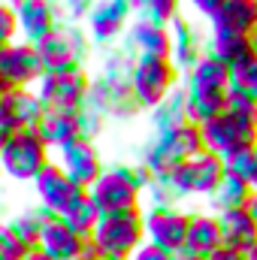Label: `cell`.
<instances>
[{"label": "cell", "instance_id": "1", "mask_svg": "<svg viewBox=\"0 0 257 260\" xmlns=\"http://www.w3.org/2000/svg\"><path fill=\"white\" fill-rule=\"evenodd\" d=\"M200 133H203L206 151L218 157H230L242 148H257V100L227 91L224 112L206 121Z\"/></svg>", "mask_w": 257, "mask_h": 260}, {"label": "cell", "instance_id": "2", "mask_svg": "<svg viewBox=\"0 0 257 260\" xmlns=\"http://www.w3.org/2000/svg\"><path fill=\"white\" fill-rule=\"evenodd\" d=\"M148 179H151V173L139 160L136 164H112L88 188V197L94 200L100 215L142 209V194L148 188Z\"/></svg>", "mask_w": 257, "mask_h": 260}, {"label": "cell", "instance_id": "3", "mask_svg": "<svg viewBox=\"0 0 257 260\" xmlns=\"http://www.w3.org/2000/svg\"><path fill=\"white\" fill-rule=\"evenodd\" d=\"M142 242H145L142 209H130V212L100 215L88 239V251L97 260H130Z\"/></svg>", "mask_w": 257, "mask_h": 260}, {"label": "cell", "instance_id": "4", "mask_svg": "<svg viewBox=\"0 0 257 260\" xmlns=\"http://www.w3.org/2000/svg\"><path fill=\"white\" fill-rule=\"evenodd\" d=\"M203 151H206V145H203L200 127L191 124V121H185V124H179V127L154 133V136L145 142L139 164H142L151 176H160V173H173L176 167L188 164L191 157L203 154Z\"/></svg>", "mask_w": 257, "mask_h": 260}, {"label": "cell", "instance_id": "5", "mask_svg": "<svg viewBox=\"0 0 257 260\" xmlns=\"http://www.w3.org/2000/svg\"><path fill=\"white\" fill-rule=\"evenodd\" d=\"M52 148L40 139L37 130H18L9 133L0 148V173L12 182H30L52 164Z\"/></svg>", "mask_w": 257, "mask_h": 260}, {"label": "cell", "instance_id": "6", "mask_svg": "<svg viewBox=\"0 0 257 260\" xmlns=\"http://www.w3.org/2000/svg\"><path fill=\"white\" fill-rule=\"evenodd\" d=\"M40 61L46 73H67V70H85V61L91 55V40L85 34V27L61 21L49 37H43L37 43Z\"/></svg>", "mask_w": 257, "mask_h": 260}, {"label": "cell", "instance_id": "7", "mask_svg": "<svg viewBox=\"0 0 257 260\" xmlns=\"http://www.w3.org/2000/svg\"><path fill=\"white\" fill-rule=\"evenodd\" d=\"M182 85V73L170 58H136L130 73V91L142 112L160 106Z\"/></svg>", "mask_w": 257, "mask_h": 260}, {"label": "cell", "instance_id": "8", "mask_svg": "<svg viewBox=\"0 0 257 260\" xmlns=\"http://www.w3.org/2000/svg\"><path fill=\"white\" fill-rule=\"evenodd\" d=\"M142 227H145L148 245H154L167 254H182L185 236L191 227V212H185L182 206H145Z\"/></svg>", "mask_w": 257, "mask_h": 260}, {"label": "cell", "instance_id": "9", "mask_svg": "<svg viewBox=\"0 0 257 260\" xmlns=\"http://www.w3.org/2000/svg\"><path fill=\"white\" fill-rule=\"evenodd\" d=\"M43 109L52 112H79L91 91V76L85 70H67V73H46L40 85L34 88Z\"/></svg>", "mask_w": 257, "mask_h": 260}, {"label": "cell", "instance_id": "10", "mask_svg": "<svg viewBox=\"0 0 257 260\" xmlns=\"http://www.w3.org/2000/svg\"><path fill=\"white\" fill-rule=\"evenodd\" d=\"M85 106H91L97 115H103L106 121H130L136 115H142L139 103L133 100L130 82H112L106 76H91V91Z\"/></svg>", "mask_w": 257, "mask_h": 260}, {"label": "cell", "instance_id": "11", "mask_svg": "<svg viewBox=\"0 0 257 260\" xmlns=\"http://www.w3.org/2000/svg\"><path fill=\"white\" fill-rule=\"evenodd\" d=\"M34 191H37V203H40L43 209H49L52 215H58V218L70 215V212L88 197V191L79 188L55 160L34 179Z\"/></svg>", "mask_w": 257, "mask_h": 260}, {"label": "cell", "instance_id": "12", "mask_svg": "<svg viewBox=\"0 0 257 260\" xmlns=\"http://www.w3.org/2000/svg\"><path fill=\"white\" fill-rule=\"evenodd\" d=\"M133 6L127 0H97L85 15V34L91 46H112L118 43L130 27Z\"/></svg>", "mask_w": 257, "mask_h": 260}, {"label": "cell", "instance_id": "13", "mask_svg": "<svg viewBox=\"0 0 257 260\" xmlns=\"http://www.w3.org/2000/svg\"><path fill=\"white\" fill-rule=\"evenodd\" d=\"M0 76H3L6 88H37L40 79L46 76L37 46L24 43V40L3 46L0 49Z\"/></svg>", "mask_w": 257, "mask_h": 260}, {"label": "cell", "instance_id": "14", "mask_svg": "<svg viewBox=\"0 0 257 260\" xmlns=\"http://www.w3.org/2000/svg\"><path fill=\"white\" fill-rule=\"evenodd\" d=\"M173 179L176 185L182 188L185 197H212V191L218 188V182L224 179V157L212 154V151H203L191 157L188 164L176 167L173 170Z\"/></svg>", "mask_w": 257, "mask_h": 260}, {"label": "cell", "instance_id": "15", "mask_svg": "<svg viewBox=\"0 0 257 260\" xmlns=\"http://www.w3.org/2000/svg\"><path fill=\"white\" fill-rule=\"evenodd\" d=\"M61 170H64L67 176L79 185V188H91L100 176H103V157H100V148H97V142H91V139H76V142H70L64 148H58V160H55Z\"/></svg>", "mask_w": 257, "mask_h": 260}, {"label": "cell", "instance_id": "16", "mask_svg": "<svg viewBox=\"0 0 257 260\" xmlns=\"http://www.w3.org/2000/svg\"><path fill=\"white\" fill-rule=\"evenodd\" d=\"M43 112L46 109H43L34 88H9L0 97V127H3V133L37 130Z\"/></svg>", "mask_w": 257, "mask_h": 260}, {"label": "cell", "instance_id": "17", "mask_svg": "<svg viewBox=\"0 0 257 260\" xmlns=\"http://www.w3.org/2000/svg\"><path fill=\"white\" fill-rule=\"evenodd\" d=\"M15 18H18V37L34 46L64 21L58 0H24L15 6Z\"/></svg>", "mask_w": 257, "mask_h": 260}, {"label": "cell", "instance_id": "18", "mask_svg": "<svg viewBox=\"0 0 257 260\" xmlns=\"http://www.w3.org/2000/svg\"><path fill=\"white\" fill-rule=\"evenodd\" d=\"M182 88L188 97H227L230 67H224L212 55H203L188 73H182Z\"/></svg>", "mask_w": 257, "mask_h": 260}, {"label": "cell", "instance_id": "19", "mask_svg": "<svg viewBox=\"0 0 257 260\" xmlns=\"http://www.w3.org/2000/svg\"><path fill=\"white\" fill-rule=\"evenodd\" d=\"M170 61L179 67V73H188L206 55V34L194 24L188 15H179L170 21Z\"/></svg>", "mask_w": 257, "mask_h": 260}, {"label": "cell", "instance_id": "20", "mask_svg": "<svg viewBox=\"0 0 257 260\" xmlns=\"http://www.w3.org/2000/svg\"><path fill=\"white\" fill-rule=\"evenodd\" d=\"M85 248H88V242H85L82 236H76V233L67 227L64 218L49 215V218L43 221L37 251H43L49 260H76Z\"/></svg>", "mask_w": 257, "mask_h": 260}, {"label": "cell", "instance_id": "21", "mask_svg": "<svg viewBox=\"0 0 257 260\" xmlns=\"http://www.w3.org/2000/svg\"><path fill=\"white\" fill-rule=\"evenodd\" d=\"M124 46L136 58H170L173 46H170V27L148 21V18H136L124 34Z\"/></svg>", "mask_w": 257, "mask_h": 260}, {"label": "cell", "instance_id": "22", "mask_svg": "<svg viewBox=\"0 0 257 260\" xmlns=\"http://www.w3.org/2000/svg\"><path fill=\"white\" fill-rule=\"evenodd\" d=\"M218 218V230H221V248L239 251V254H251L257 245V224L248 209H233V212H221Z\"/></svg>", "mask_w": 257, "mask_h": 260}, {"label": "cell", "instance_id": "23", "mask_svg": "<svg viewBox=\"0 0 257 260\" xmlns=\"http://www.w3.org/2000/svg\"><path fill=\"white\" fill-rule=\"evenodd\" d=\"M209 30L215 34H236L251 37L257 30V6L254 0H224L218 15L209 21Z\"/></svg>", "mask_w": 257, "mask_h": 260}, {"label": "cell", "instance_id": "24", "mask_svg": "<svg viewBox=\"0 0 257 260\" xmlns=\"http://www.w3.org/2000/svg\"><path fill=\"white\" fill-rule=\"evenodd\" d=\"M221 248V230H218V218L212 212L206 215H191V227H188V236H185V254L209 260L215 251Z\"/></svg>", "mask_w": 257, "mask_h": 260}, {"label": "cell", "instance_id": "25", "mask_svg": "<svg viewBox=\"0 0 257 260\" xmlns=\"http://www.w3.org/2000/svg\"><path fill=\"white\" fill-rule=\"evenodd\" d=\"M37 133H40V139L49 148L58 151V148H64L70 142L82 139V133H79V112H52V109H46L40 124H37Z\"/></svg>", "mask_w": 257, "mask_h": 260}, {"label": "cell", "instance_id": "26", "mask_svg": "<svg viewBox=\"0 0 257 260\" xmlns=\"http://www.w3.org/2000/svg\"><path fill=\"white\" fill-rule=\"evenodd\" d=\"M206 55L218 58L224 67H239L242 61L254 58L251 55V40L248 37H236V34H215L209 30L206 34Z\"/></svg>", "mask_w": 257, "mask_h": 260}, {"label": "cell", "instance_id": "27", "mask_svg": "<svg viewBox=\"0 0 257 260\" xmlns=\"http://www.w3.org/2000/svg\"><path fill=\"white\" fill-rule=\"evenodd\" d=\"M251 197H254L251 185H245V182H239L233 176H224L218 182V188L212 191V197H209V209H212V215L233 212V209H248Z\"/></svg>", "mask_w": 257, "mask_h": 260}, {"label": "cell", "instance_id": "28", "mask_svg": "<svg viewBox=\"0 0 257 260\" xmlns=\"http://www.w3.org/2000/svg\"><path fill=\"white\" fill-rule=\"evenodd\" d=\"M148 121H151L154 133L170 130V127H179V124L188 121V115H185V91H182V85H179V88L160 103V106H154V109L148 112Z\"/></svg>", "mask_w": 257, "mask_h": 260}, {"label": "cell", "instance_id": "29", "mask_svg": "<svg viewBox=\"0 0 257 260\" xmlns=\"http://www.w3.org/2000/svg\"><path fill=\"white\" fill-rule=\"evenodd\" d=\"M145 206H182L188 197L182 194V188L176 185L173 173H160V176H151L148 179V188H145Z\"/></svg>", "mask_w": 257, "mask_h": 260}, {"label": "cell", "instance_id": "30", "mask_svg": "<svg viewBox=\"0 0 257 260\" xmlns=\"http://www.w3.org/2000/svg\"><path fill=\"white\" fill-rule=\"evenodd\" d=\"M67 227L76 233V236H82L85 242L91 239V233H94V227H97V221H100V212H97V206H94V200L91 197H85L70 215H64Z\"/></svg>", "mask_w": 257, "mask_h": 260}, {"label": "cell", "instance_id": "31", "mask_svg": "<svg viewBox=\"0 0 257 260\" xmlns=\"http://www.w3.org/2000/svg\"><path fill=\"white\" fill-rule=\"evenodd\" d=\"M224 176H233L245 185L254 188V179H257V148H242L230 157H224Z\"/></svg>", "mask_w": 257, "mask_h": 260}, {"label": "cell", "instance_id": "32", "mask_svg": "<svg viewBox=\"0 0 257 260\" xmlns=\"http://www.w3.org/2000/svg\"><path fill=\"white\" fill-rule=\"evenodd\" d=\"M230 94L257 100V58H248L230 70Z\"/></svg>", "mask_w": 257, "mask_h": 260}, {"label": "cell", "instance_id": "33", "mask_svg": "<svg viewBox=\"0 0 257 260\" xmlns=\"http://www.w3.org/2000/svg\"><path fill=\"white\" fill-rule=\"evenodd\" d=\"M179 15H182V0H142V9H139V18H148L167 27Z\"/></svg>", "mask_w": 257, "mask_h": 260}, {"label": "cell", "instance_id": "34", "mask_svg": "<svg viewBox=\"0 0 257 260\" xmlns=\"http://www.w3.org/2000/svg\"><path fill=\"white\" fill-rule=\"evenodd\" d=\"M103 127H106V118H103V115H97L91 106H82V109H79V133H82V139L97 142L100 133H103Z\"/></svg>", "mask_w": 257, "mask_h": 260}, {"label": "cell", "instance_id": "35", "mask_svg": "<svg viewBox=\"0 0 257 260\" xmlns=\"http://www.w3.org/2000/svg\"><path fill=\"white\" fill-rule=\"evenodd\" d=\"M27 254H30V248L15 233H9L6 227H0V260H24Z\"/></svg>", "mask_w": 257, "mask_h": 260}, {"label": "cell", "instance_id": "36", "mask_svg": "<svg viewBox=\"0 0 257 260\" xmlns=\"http://www.w3.org/2000/svg\"><path fill=\"white\" fill-rule=\"evenodd\" d=\"M18 40V18H15V6L0 3V49Z\"/></svg>", "mask_w": 257, "mask_h": 260}, {"label": "cell", "instance_id": "37", "mask_svg": "<svg viewBox=\"0 0 257 260\" xmlns=\"http://www.w3.org/2000/svg\"><path fill=\"white\" fill-rule=\"evenodd\" d=\"M58 3H61V18L79 24V21H85V15L91 12V6L97 0H58Z\"/></svg>", "mask_w": 257, "mask_h": 260}, {"label": "cell", "instance_id": "38", "mask_svg": "<svg viewBox=\"0 0 257 260\" xmlns=\"http://www.w3.org/2000/svg\"><path fill=\"white\" fill-rule=\"evenodd\" d=\"M191 3V9L200 15V18H206V21H212L215 15H218V9L224 6V0H188Z\"/></svg>", "mask_w": 257, "mask_h": 260}, {"label": "cell", "instance_id": "39", "mask_svg": "<svg viewBox=\"0 0 257 260\" xmlns=\"http://www.w3.org/2000/svg\"><path fill=\"white\" fill-rule=\"evenodd\" d=\"M130 260H173V254H167V251H160V248H154V245L142 242V245L136 248V254H133Z\"/></svg>", "mask_w": 257, "mask_h": 260}, {"label": "cell", "instance_id": "40", "mask_svg": "<svg viewBox=\"0 0 257 260\" xmlns=\"http://www.w3.org/2000/svg\"><path fill=\"white\" fill-rule=\"evenodd\" d=\"M209 260H248V254H239V251H230V248H218Z\"/></svg>", "mask_w": 257, "mask_h": 260}, {"label": "cell", "instance_id": "41", "mask_svg": "<svg viewBox=\"0 0 257 260\" xmlns=\"http://www.w3.org/2000/svg\"><path fill=\"white\" fill-rule=\"evenodd\" d=\"M248 212H251V218H254V224H257V191L251 197V203H248Z\"/></svg>", "mask_w": 257, "mask_h": 260}, {"label": "cell", "instance_id": "42", "mask_svg": "<svg viewBox=\"0 0 257 260\" xmlns=\"http://www.w3.org/2000/svg\"><path fill=\"white\" fill-rule=\"evenodd\" d=\"M24 260H49V257H46L43 251H30V254H27V257H24Z\"/></svg>", "mask_w": 257, "mask_h": 260}, {"label": "cell", "instance_id": "43", "mask_svg": "<svg viewBox=\"0 0 257 260\" xmlns=\"http://www.w3.org/2000/svg\"><path fill=\"white\" fill-rule=\"evenodd\" d=\"M173 260H203V257H194V254H185L182 251V254H173Z\"/></svg>", "mask_w": 257, "mask_h": 260}, {"label": "cell", "instance_id": "44", "mask_svg": "<svg viewBox=\"0 0 257 260\" xmlns=\"http://www.w3.org/2000/svg\"><path fill=\"white\" fill-rule=\"evenodd\" d=\"M248 40H251V55H254V58H257V30H254V34H251V37H248Z\"/></svg>", "mask_w": 257, "mask_h": 260}, {"label": "cell", "instance_id": "45", "mask_svg": "<svg viewBox=\"0 0 257 260\" xmlns=\"http://www.w3.org/2000/svg\"><path fill=\"white\" fill-rule=\"evenodd\" d=\"M76 260H97V257H94V254H91V251L85 248V251H82V254H79V257H76Z\"/></svg>", "mask_w": 257, "mask_h": 260}, {"label": "cell", "instance_id": "46", "mask_svg": "<svg viewBox=\"0 0 257 260\" xmlns=\"http://www.w3.org/2000/svg\"><path fill=\"white\" fill-rule=\"evenodd\" d=\"M6 91H9V88H6V82H3V76H0V97H3Z\"/></svg>", "mask_w": 257, "mask_h": 260}, {"label": "cell", "instance_id": "47", "mask_svg": "<svg viewBox=\"0 0 257 260\" xmlns=\"http://www.w3.org/2000/svg\"><path fill=\"white\" fill-rule=\"evenodd\" d=\"M0 3H6V6H18V3H24V0H0Z\"/></svg>", "mask_w": 257, "mask_h": 260}, {"label": "cell", "instance_id": "48", "mask_svg": "<svg viewBox=\"0 0 257 260\" xmlns=\"http://www.w3.org/2000/svg\"><path fill=\"white\" fill-rule=\"evenodd\" d=\"M6 136H9V133H3V127H0V148H3V142H6Z\"/></svg>", "mask_w": 257, "mask_h": 260}, {"label": "cell", "instance_id": "49", "mask_svg": "<svg viewBox=\"0 0 257 260\" xmlns=\"http://www.w3.org/2000/svg\"><path fill=\"white\" fill-rule=\"evenodd\" d=\"M248 260H257V245H254V251H251V254H248Z\"/></svg>", "mask_w": 257, "mask_h": 260}, {"label": "cell", "instance_id": "50", "mask_svg": "<svg viewBox=\"0 0 257 260\" xmlns=\"http://www.w3.org/2000/svg\"><path fill=\"white\" fill-rule=\"evenodd\" d=\"M0 185H3V173H0Z\"/></svg>", "mask_w": 257, "mask_h": 260}, {"label": "cell", "instance_id": "51", "mask_svg": "<svg viewBox=\"0 0 257 260\" xmlns=\"http://www.w3.org/2000/svg\"><path fill=\"white\" fill-rule=\"evenodd\" d=\"M254 191H257V179H254Z\"/></svg>", "mask_w": 257, "mask_h": 260}, {"label": "cell", "instance_id": "52", "mask_svg": "<svg viewBox=\"0 0 257 260\" xmlns=\"http://www.w3.org/2000/svg\"><path fill=\"white\" fill-rule=\"evenodd\" d=\"M0 227H3V221H0Z\"/></svg>", "mask_w": 257, "mask_h": 260}, {"label": "cell", "instance_id": "53", "mask_svg": "<svg viewBox=\"0 0 257 260\" xmlns=\"http://www.w3.org/2000/svg\"><path fill=\"white\" fill-rule=\"evenodd\" d=\"M254 6H257V0H254Z\"/></svg>", "mask_w": 257, "mask_h": 260}]
</instances>
